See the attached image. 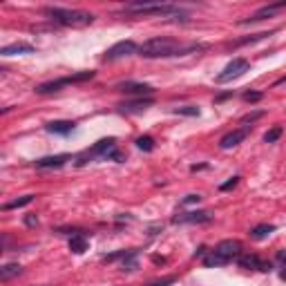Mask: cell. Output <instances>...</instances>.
<instances>
[{
  "instance_id": "836d02e7",
  "label": "cell",
  "mask_w": 286,
  "mask_h": 286,
  "mask_svg": "<svg viewBox=\"0 0 286 286\" xmlns=\"http://www.w3.org/2000/svg\"><path fill=\"white\" fill-rule=\"evenodd\" d=\"M277 260H280L282 264L286 266V251H280V253H277Z\"/></svg>"
},
{
  "instance_id": "603a6c76",
  "label": "cell",
  "mask_w": 286,
  "mask_h": 286,
  "mask_svg": "<svg viewBox=\"0 0 286 286\" xmlns=\"http://www.w3.org/2000/svg\"><path fill=\"white\" fill-rule=\"evenodd\" d=\"M204 264H206L208 268H212V266H224V264H228V261L224 260V257H219V255H217L215 251H210V255H206V257H204Z\"/></svg>"
},
{
  "instance_id": "ac0fdd59",
  "label": "cell",
  "mask_w": 286,
  "mask_h": 286,
  "mask_svg": "<svg viewBox=\"0 0 286 286\" xmlns=\"http://www.w3.org/2000/svg\"><path fill=\"white\" fill-rule=\"evenodd\" d=\"M23 273V266L20 264H5V266L0 268V282H9L14 277H18Z\"/></svg>"
},
{
  "instance_id": "d6986e66",
  "label": "cell",
  "mask_w": 286,
  "mask_h": 286,
  "mask_svg": "<svg viewBox=\"0 0 286 286\" xmlns=\"http://www.w3.org/2000/svg\"><path fill=\"white\" fill-rule=\"evenodd\" d=\"M271 233H275V226H273V224H260V226H255L251 231V237L253 239H266Z\"/></svg>"
},
{
  "instance_id": "9a60e30c",
  "label": "cell",
  "mask_w": 286,
  "mask_h": 286,
  "mask_svg": "<svg viewBox=\"0 0 286 286\" xmlns=\"http://www.w3.org/2000/svg\"><path fill=\"white\" fill-rule=\"evenodd\" d=\"M70 85L67 83V76L65 78H56V80H47V83H40V85H36V94H52V92H58L60 87Z\"/></svg>"
},
{
  "instance_id": "484cf974",
  "label": "cell",
  "mask_w": 286,
  "mask_h": 286,
  "mask_svg": "<svg viewBox=\"0 0 286 286\" xmlns=\"http://www.w3.org/2000/svg\"><path fill=\"white\" fill-rule=\"evenodd\" d=\"M175 114H181V116H199V107L197 105H183V107H175Z\"/></svg>"
},
{
  "instance_id": "7a4b0ae2",
  "label": "cell",
  "mask_w": 286,
  "mask_h": 286,
  "mask_svg": "<svg viewBox=\"0 0 286 286\" xmlns=\"http://www.w3.org/2000/svg\"><path fill=\"white\" fill-rule=\"evenodd\" d=\"M45 16L63 27H85L94 23V14L80 9H63V7H45Z\"/></svg>"
},
{
  "instance_id": "8fae6325",
  "label": "cell",
  "mask_w": 286,
  "mask_h": 286,
  "mask_svg": "<svg viewBox=\"0 0 286 286\" xmlns=\"http://www.w3.org/2000/svg\"><path fill=\"white\" fill-rule=\"evenodd\" d=\"M212 215L208 210H192V212H183V215H177L172 219V224H206L210 221Z\"/></svg>"
},
{
  "instance_id": "2e32d148",
  "label": "cell",
  "mask_w": 286,
  "mask_h": 286,
  "mask_svg": "<svg viewBox=\"0 0 286 286\" xmlns=\"http://www.w3.org/2000/svg\"><path fill=\"white\" fill-rule=\"evenodd\" d=\"M47 132L67 136L70 132H74V123H72V121H52V123H47Z\"/></svg>"
},
{
  "instance_id": "44dd1931",
  "label": "cell",
  "mask_w": 286,
  "mask_h": 286,
  "mask_svg": "<svg viewBox=\"0 0 286 286\" xmlns=\"http://www.w3.org/2000/svg\"><path fill=\"white\" fill-rule=\"evenodd\" d=\"M31 201H34V195H25V197H18V199L9 201L2 206V210H14V208H23V206H29Z\"/></svg>"
},
{
  "instance_id": "5bb4252c",
  "label": "cell",
  "mask_w": 286,
  "mask_h": 286,
  "mask_svg": "<svg viewBox=\"0 0 286 286\" xmlns=\"http://www.w3.org/2000/svg\"><path fill=\"white\" fill-rule=\"evenodd\" d=\"M70 159H72L70 155H52V156H43V159L36 161V168H60V166H65V163H67Z\"/></svg>"
},
{
  "instance_id": "d590c367",
  "label": "cell",
  "mask_w": 286,
  "mask_h": 286,
  "mask_svg": "<svg viewBox=\"0 0 286 286\" xmlns=\"http://www.w3.org/2000/svg\"><path fill=\"white\" fill-rule=\"evenodd\" d=\"M152 260H155V264H166V260H163V257H152Z\"/></svg>"
},
{
  "instance_id": "4dcf8cb0",
  "label": "cell",
  "mask_w": 286,
  "mask_h": 286,
  "mask_svg": "<svg viewBox=\"0 0 286 286\" xmlns=\"http://www.w3.org/2000/svg\"><path fill=\"white\" fill-rule=\"evenodd\" d=\"M110 159L112 161H126V155H123V152H119V150H112V155H110Z\"/></svg>"
},
{
  "instance_id": "ffe728a7",
  "label": "cell",
  "mask_w": 286,
  "mask_h": 286,
  "mask_svg": "<svg viewBox=\"0 0 286 286\" xmlns=\"http://www.w3.org/2000/svg\"><path fill=\"white\" fill-rule=\"evenodd\" d=\"M237 264H239L241 268H260V264H261V260L257 255H239L237 257Z\"/></svg>"
},
{
  "instance_id": "52a82bcc",
  "label": "cell",
  "mask_w": 286,
  "mask_h": 286,
  "mask_svg": "<svg viewBox=\"0 0 286 286\" xmlns=\"http://www.w3.org/2000/svg\"><path fill=\"white\" fill-rule=\"evenodd\" d=\"M116 90L119 92H126V94H132V96H139V99H143V96H152L155 94V87L148 85V83H136V80H126V83H119L116 85Z\"/></svg>"
},
{
  "instance_id": "6da1fadb",
  "label": "cell",
  "mask_w": 286,
  "mask_h": 286,
  "mask_svg": "<svg viewBox=\"0 0 286 286\" xmlns=\"http://www.w3.org/2000/svg\"><path fill=\"white\" fill-rule=\"evenodd\" d=\"M197 50H201V45H195V43L181 45L175 38L159 36V38H150L143 45H139V56H143V58H168V56H186L188 52Z\"/></svg>"
},
{
  "instance_id": "74e56055",
  "label": "cell",
  "mask_w": 286,
  "mask_h": 286,
  "mask_svg": "<svg viewBox=\"0 0 286 286\" xmlns=\"http://www.w3.org/2000/svg\"><path fill=\"white\" fill-rule=\"evenodd\" d=\"M282 280H286V266H284V271H282Z\"/></svg>"
},
{
  "instance_id": "cb8c5ba5",
  "label": "cell",
  "mask_w": 286,
  "mask_h": 286,
  "mask_svg": "<svg viewBox=\"0 0 286 286\" xmlns=\"http://www.w3.org/2000/svg\"><path fill=\"white\" fill-rule=\"evenodd\" d=\"M136 148H139V150H143V152H152L155 150V139H152V136H139V139H136Z\"/></svg>"
},
{
  "instance_id": "30bf717a",
  "label": "cell",
  "mask_w": 286,
  "mask_h": 286,
  "mask_svg": "<svg viewBox=\"0 0 286 286\" xmlns=\"http://www.w3.org/2000/svg\"><path fill=\"white\" fill-rule=\"evenodd\" d=\"M286 2H275V5H266V7H261V9H257L253 16H248L246 20H241L239 25H248V23H260V20L264 18H271V16H275L280 9H284Z\"/></svg>"
},
{
  "instance_id": "7c38bea8",
  "label": "cell",
  "mask_w": 286,
  "mask_h": 286,
  "mask_svg": "<svg viewBox=\"0 0 286 286\" xmlns=\"http://www.w3.org/2000/svg\"><path fill=\"white\" fill-rule=\"evenodd\" d=\"M148 107H152V99H136V101H126L119 105V112H126V114H136V112H146Z\"/></svg>"
},
{
  "instance_id": "d4e9b609",
  "label": "cell",
  "mask_w": 286,
  "mask_h": 286,
  "mask_svg": "<svg viewBox=\"0 0 286 286\" xmlns=\"http://www.w3.org/2000/svg\"><path fill=\"white\" fill-rule=\"evenodd\" d=\"M282 134H284V128H282V126L271 128V130H268L266 134H264V143H275V141L280 139Z\"/></svg>"
},
{
  "instance_id": "9c48e42d",
  "label": "cell",
  "mask_w": 286,
  "mask_h": 286,
  "mask_svg": "<svg viewBox=\"0 0 286 286\" xmlns=\"http://www.w3.org/2000/svg\"><path fill=\"white\" fill-rule=\"evenodd\" d=\"M248 134H251V128H248V126L239 128V130H233V132H228L226 136H221V141H219V148H221V150H231V148L239 146V143H241V141H244V139H246Z\"/></svg>"
},
{
  "instance_id": "f546056e",
  "label": "cell",
  "mask_w": 286,
  "mask_h": 286,
  "mask_svg": "<svg viewBox=\"0 0 286 286\" xmlns=\"http://www.w3.org/2000/svg\"><path fill=\"white\" fill-rule=\"evenodd\" d=\"M199 201H201L199 195H188L186 199L181 201V206H190V204H199Z\"/></svg>"
},
{
  "instance_id": "8992f818",
  "label": "cell",
  "mask_w": 286,
  "mask_h": 286,
  "mask_svg": "<svg viewBox=\"0 0 286 286\" xmlns=\"http://www.w3.org/2000/svg\"><path fill=\"white\" fill-rule=\"evenodd\" d=\"M132 54H139V45H136L134 40H121L116 45H112L110 50L105 52L103 60H116V58H126V56H132Z\"/></svg>"
},
{
  "instance_id": "1f68e13d",
  "label": "cell",
  "mask_w": 286,
  "mask_h": 286,
  "mask_svg": "<svg viewBox=\"0 0 286 286\" xmlns=\"http://www.w3.org/2000/svg\"><path fill=\"white\" fill-rule=\"evenodd\" d=\"M175 282V277H166V280H159V282H152L150 286H168V284H172Z\"/></svg>"
},
{
  "instance_id": "7402d4cb",
  "label": "cell",
  "mask_w": 286,
  "mask_h": 286,
  "mask_svg": "<svg viewBox=\"0 0 286 286\" xmlns=\"http://www.w3.org/2000/svg\"><path fill=\"white\" fill-rule=\"evenodd\" d=\"M266 36H273V31H260V34H253V36H246V38H241V40H235V47L248 45V43H257V40H264Z\"/></svg>"
},
{
  "instance_id": "e575fe53",
  "label": "cell",
  "mask_w": 286,
  "mask_h": 286,
  "mask_svg": "<svg viewBox=\"0 0 286 286\" xmlns=\"http://www.w3.org/2000/svg\"><path fill=\"white\" fill-rule=\"evenodd\" d=\"M206 253H208V248H206V246H201L199 251L195 253V257H204V255H206Z\"/></svg>"
},
{
  "instance_id": "8d00e7d4",
  "label": "cell",
  "mask_w": 286,
  "mask_h": 286,
  "mask_svg": "<svg viewBox=\"0 0 286 286\" xmlns=\"http://www.w3.org/2000/svg\"><path fill=\"white\" fill-rule=\"evenodd\" d=\"M282 83H286V76L284 78H280V80H275V85H282Z\"/></svg>"
},
{
  "instance_id": "d6a6232c",
  "label": "cell",
  "mask_w": 286,
  "mask_h": 286,
  "mask_svg": "<svg viewBox=\"0 0 286 286\" xmlns=\"http://www.w3.org/2000/svg\"><path fill=\"white\" fill-rule=\"evenodd\" d=\"M25 224H27V226H36V224H38V217H36V215H27L25 217Z\"/></svg>"
},
{
  "instance_id": "3957f363",
  "label": "cell",
  "mask_w": 286,
  "mask_h": 286,
  "mask_svg": "<svg viewBox=\"0 0 286 286\" xmlns=\"http://www.w3.org/2000/svg\"><path fill=\"white\" fill-rule=\"evenodd\" d=\"M126 14H143V16H181L188 20V11L177 5H163V2H130L123 7Z\"/></svg>"
},
{
  "instance_id": "4fadbf2b",
  "label": "cell",
  "mask_w": 286,
  "mask_h": 286,
  "mask_svg": "<svg viewBox=\"0 0 286 286\" xmlns=\"http://www.w3.org/2000/svg\"><path fill=\"white\" fill-rule=\"evenodd\" d=\"M36 47L29 45V43H14V45H7L0 50V56H18V54H34Z\"/></svg>"
},
{
  "instance_id": "83f0119b",
  "label": "cell",
  "mask_w": 286,
  "mask_h": 286,
  "mask_svg": "<svg viewBox=\"0 0 286 286\" xmlns=\"http://www.w3.org/2000/svg\"><path fill=\"white\" fill-rule=\"evenodd\" d=\"M237 183H239V177H233V179H228L226 183H221V186H219V190H221V192H226V190H233V188H235Z\"/></svg>"
},
{
  "instance_id": "4316f807",
  "label": "cell",
  "mask_w": 286,
  "mask_h": 286,
  "mask_svg": "<svg viewBox=\"0 0 286 286\" xmlns=\"http://www.w3.org/2000/svg\"><path fill=\"white\" fill-rule=\"evenodd\" d=\"M260 116H264V110H257V112H248V114H244L241 116V126H246V123H253V121H257Z\"/></svg>"
},
{
  "instance_id": "5b68a950",
  "label": "cell",
  "mask_w": 286,
  "mask_h": 286,
  "mask_svg": "<svg viewBox=\"0 0 286 286\" xmlns=\"http://www.w3.org/2000/svg\"><path fill=\"white\" fill-rule=\"evenodd\" d=\"M248 70H251V63H248L246 58H235L221 70V74L217 76V83H231V80L244 76Z\"/></svg>"
},
{
  "instance_id": "277c9868",
  "label": "cell",
  "mask_w": 286,
  "mask_h": 286,
  "mask_svg": "<svg viewBox=\"0 0 286 286\" xmlns=\"http://www.w3.org/2000/svg\"><path fill=\"white\" fill-rule=\"evenodd\" d=\"M112 150H116V139L114 136H107V139H101L99 143H94V146L90 148V150L80 152L78 159H76V166L83 168L85 163H90L92 159H110Z\"/></svg>"
},
{
  "instance_id": "e0dca14e",
  "label": "cell",
  "mask_w": 286,
  "mask_h": 286,
  "mask_svg": "<svg viewBox=\"0 0 286 286\" xmlns=\"http://www.w3.org/2000/svg\"><path fill=\"white\" fill-rule=\"evenodd\" d=\"M70 251L76 253V255H80V253L87 251V237H85V233H78V235H72L70 237Z\"/></svg>"
},
{
  "instance_id": "f1b7e54d",
  "label": "cell",
  "mask_w": 286,
  "mask_h": 286,
  "mask_svg": "<svg viewBox=\"0 0 286 286\" xmlns=\"http://www.w3.org/2000/svg\"><path fill=\"white\" fill-rule=\"evenodd\" d=\"M261 92H246V94H244V101H246V103H257V101H261Z\"/></svg>"
},
{
  "instance_id": "ba28073f",
  "label": "cell",
  "mask_w": 286,
  "mask_h": 286,
  "mask_svg": "<svg viewBox=\"0 0 286 286\" xmlns=\"http://www.w3.org/2000/svg\"><path fill=\"white\" fill-rule=\"evenodd\" d=\"M215 253L219 257H224L226 261H231V260H235V257L241 255V244L237 239H224L215 246Z\"/></svg>"
}]
</instances>
